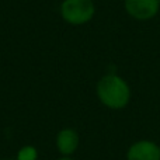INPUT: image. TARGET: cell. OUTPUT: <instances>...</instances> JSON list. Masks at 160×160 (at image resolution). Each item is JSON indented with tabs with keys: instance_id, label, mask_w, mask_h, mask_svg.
Instances as JSON below:
<instances>
[{
	"instance_id": "cell-1",
	"label": "cell",
	"mask_w": 160,
	"mask_h": 160,
	"mask_svg": "<svg viewBox=\"0 0 160 160\" xmlns=\"http://www.w3.org/2000/svg\"><path fill=\"white\" fill-rule=\"evenodd\" d=\"M97 97L111 110H121L127 107L131 98V88L128 83L118 75H105L97 83Z\"/></svg>"
},
{
	"instance_id": "cell-2",
	"label": "cell",
	"mask_w": 160,
	"mask_h": 160,
	"mask_svg": "<svg viewBox=\"0 0 160 160\" xmlns=\"http://www.w3.org/2000/svg\"><path fill=\"white\" fill-rule=\"evenodd\" d=\"M61 17L70 25H83L91 21L96 14L93 0H63L61 4Z\"/></svg>"
},
{
	"instance_id": "cell-3",
	"label": "cell",
	"mask_w": 160,
	"mask_h": 160,
	"mask_svg": "<svg viewBox=\"0 0 160 160\" xmlns=\"http://www.w3.org/2000/svg\"><path fill=\"white\" fill-rule=\"evenodd\" d=\"M127 13L136 20H149L159 13V0H124Z\"/></svg>"
},
{
	"instance_id": "cell-4",
	"label": "cell",
	"mask_w": 160,
	"mask_h": 160,
	"mask_svg": "<svg viewBox=\"0 0 160 160\" xmlns=\"http://www.w3.org/2000/svg\"><path fill=\"white\" fill-rule=\"evenodd\" d=\"M127 160H160V148L155 142L139 141L128 149Z\"/></svg>"
},
{
	"instance_id": "cell-5",
	"label": "cell",
	"mask_w": 160,
	"mask_h": 160,
	"mask_svg": "<svg viewBox=\"0 0 160 160\" xmlns=\"http://www.w3.org/2000/svg\"><path fill=\"white\" fill-rule=\"evenodd\" d=\"M80 143L79 133L73 128H63L58 132L55 138V145L62 156H72L78 150Z\"/></svg>"
},
{
	"instance_id": "cell-6",
	"label": "cell",
	"mask_w": 160,
	"mask_h": 160,
	"mask_svg": "<svg viewBox=\"0 0 160 160\" xmlns=\"http://www.w3.org/2000/svg\"><path fill=\"white\" fill-rule=\"evenodd\" d=\"M16 160H38V150L32 145H25L17 152Z\"/></svg>"
},
{
	"instance_id": "cell-7",
	"label": "cell",
	"mask_w": 160,
	"mask_h": 160,
	"mask_svg": "<svg viewBox=\"0 0 160 160\" xmlns=\"http://www.w3.org/2000/svg\"><path fill=\"white\" fill-rule=\"evenodd\" d=\"M58 160H75V159H72L70 156H62V158L58 159Z\"/></svg>"
},
{
	"instance_id": "cell-8",
	"label": "cell",
	"mask_w": 160,
	"mask_h": 160,
	"mask_svg": "<svg viewBox=\"0 0 160 160\" xmlns=\"http://www.w3.org/2000/svg\"><path fill=\"white\" fill-rule=\"evenodd\" d=\"M3 160H8V159H3Z\"/></svg>"
},
{
	"instance_id": "cell-9",
	"label": "cell",
	"mask_w": 160,
	"mask_h": 160,
	"mask_svg": "<svg viewBox=\"0 0 160 160\" xmlns=\"http://www.w3.org/2000/svg\"><path fill=\"white\" fill-rule=\"evenodd\" d=\"M159 2H160V0H159Z\"/></svg>"
}]
</instances>
